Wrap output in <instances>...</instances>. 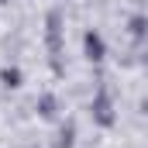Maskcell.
<instances>
[{
    "mask_svg": "<svg viewBox=\"0 0 148 148\" xmlns=\"http://www.w3.org/2000/svg\"><path fill=\"white\" fill-rule=\"evenodd\" d=\"M93 117L107 127V124H114V114H110V97H107V90H100L97 93V100H93Z\"/></svg>",
    "mask_w": 148,
    "mask_h": 148,
    "instance_id": "1",
    "label": "cell"
},
{
    "mask_svg": "<svg viewBox=\"0 0 148 148\" xmlns=\"http://www.w3.org/2000/svg\"><path fill=\"white\" fill-rule=\"evenodd\" d=\"M86 55H90L93 62H100V59H103V38L97 35V31H90V35H86Z\"/></svg>",
    "mask_w": 148,
    "mask_h": 148,
    "instance_id": "2",
    "label": "cell"
},
{
    "mask_svg": "<svg viewBox=\"0 0 148 148\" xmlns=\"http://www.w3.org/2000/svg\"><path fill=\"white\" fill-rule=\"evenodd\" d=\"M0 79H3L7 86H21V73H17V69H3V73H0Z\"/></svg>",
    "mask_w": 148,
    "mask_h": 148,
    "instance_id": "3",
    "label": "cell"
},
{
    "mask_svg": "<svg viewBox=\"0 0 148 148\" xmlns=\"http://www.w3.org/2000/svg\"><path fill=\"white\" fill-rule=\"evenodd\" d=\"M41 114H45V117L55 114V100H52V97H41Z\"/></svg>",
    "mask_w": 148,
    "mask_h": 148,
    "instance_id": "4",
    "label": "cell"
},
{
    "mask_svg": "<svg viewBox=\"0 0 148 148\" xmlns=\"http://www.w3.org/2000/svg\"><path fill=\"white\" fill-rule=\"evenodd\" d=\"M59 148H73V127H66V131H62V141H59Z\"/></svg>",
    "mask_w": 148,
    "mask_h": 148,
    "instance_id": "5",
    "label": "cell"
}]
</instances>
